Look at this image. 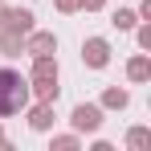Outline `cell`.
<instances>
[{"instance_id": "1", "label": "cell", "mask_w": 151, "mask_h": 151, "mask_svg": "<svg viewBox=\"0 0 151 151\" xmlns=\"http://www.w3.org/2000/svg\"><path fill=\"white\" fill-rule=\"evenodd\" d=\"M29 102V82L12 70H0V114H17Z\"/></svg>"}, {"instance_id": "2", "label": "cell", "mask_w": 151, "mask_h": 151, "mask_svg": "<svg viewBox=\"0 0 151 151\" xmlns=\"http://www.w3.org/2000/svg\"><path fill=\"white\" fill-rule=\"evenodd\" d=\"M74 123L82 127V131H94L102 119H98V110H94V106H78V110H74Z\"/></svg>"}, {"instance_id": "3", "label": "cell", "mask_w": 151, "mask_h": 151, "mask_svg": "<svg viewBox=\"0 0 151 151\" xmlns=\"http://www.w3.org/2000/svg\"><path fill=\"white\" fill-rule=\"evenodd\" d=\"M86 61H90V65H106V45H102V41H90V45H86Z\"/></svg>"}, {"instance_id": "4", "label": "cell", "mask_w": 151, "mask_h": 151, "mask_svg": "<svg viewBox=\"0 0 151 151\" xmlns=\"http://www.w3.org/2000/svg\"><path fill=\"white\" fill-rule=\"evenodd\" d=\"M49 49H53V37H33V53L37 57H45Z\"/></svg>"}, {"instance_id": "5", "label": "cell", "mask_w": 151, "mask_h": 151, "mask_svg": "<svg viewBox=\"0 0 151 151\" xmlns=\"http://www.w3.org/2000/svg\"><path fill=\"white\" fill-rule=\"evenodd\" d=\"M33 127H49V110H45V106H41V110L33 114Z\"/></svg>"}, {"instance_id": "6", "label": "cell", "mask_w": 151, "mask_h": 151, "mask_svg": "<svg viewBox=\"0 0 151 151\" xmlns=\"http://www.w3.org/2000/svg\"><path fill=\"white\" fill-rule=\"evenodd\" d=\"M114 25H119V29H131V25H135V17H131V12H119V17H114Z\"/></svg>"}, {"instance_id": "7", "label": "cell", "mask_w": 151, "mask_h": 151, "mask_svg": "<svg viewBox=\"0 0 151 151\" xmlns=\"http://www.w3.org/2000/svg\"><path fill=\"white\" fill-rule=\"evenodd\" d=\"M131 78H147V61H135L131 65Z\"/></svg>"}, {"instance_id": "8", "label": "cell", "mask_w": 151, "mask_h": 151, "mask_svg": "<svg viewBox=\"0 0 151 151\" xmlns=\"http://www.w3.org/2000/svg\"><path fill=\"white\" fill-rule=\"evenodd\" d=\"M106 102H110V106H123V102H127V94H123V90H114V94H106Z\"/></svg>"}, {"instance_id": "9", "label": "cell", "mask_w": 151, "mask_h": 151, "mask_svg": "<svg viewBox=\"0 0 151 151\" xmlns=\"http://www.w3.org/2000/svg\"><path fill=\"white\" fill-rule=\"evenodd\" d=\"M86 4H90V8H98V4H102V0H86Z\"/></svg>"}]
</instances>
